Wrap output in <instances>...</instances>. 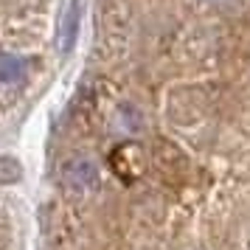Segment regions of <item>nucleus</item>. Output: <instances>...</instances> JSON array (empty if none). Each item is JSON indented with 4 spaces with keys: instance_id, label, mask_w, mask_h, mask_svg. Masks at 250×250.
<instances>
[{
    "instance_id": "f257e3e1",
    "label": "nucleus",
    "mask_w": 250,
    "mask_h": 250,
    "mask_svg": "<svg viewBox=\"0 0 250 250\" xmlns=\"http://www.w3.org/2000/svg\"><path fill=\"white\" fill-rule=\"evenodd\" d=\"M42 250H250V0H99Z\"/></svg>"
},
{
    "instance_id": "f03ea898",
    "label": "nucleus",
    "mask_w": 250,
    "mask_h": 250,
    "mask_svg": "<svg viewBox=\"0 0 250 250\" xmlns=\"http://www.w3.org/2000/svg\"><path fill=\"white\" fill-rule=\"evenodd\" d=\"M62 0H0V124L42 90L54 62Z\"/></svg>"
},
{
    "instance_id": "7ed1b4c3",
    "label": "nucleus",
    "mask_w": 250,
    "mask_h": 250,
    "mask_svg": "<svg viewBox=\"0 0 250 250\" xmlns=\"http://www.w3.org/2000/svg\"><path fill=\"white\" fill-rule=\"evenodd\" d=\"M0 250H20V245H17V225H14L12 211H9L3 197H0Z\"/></svg>"
}]
</instances>
